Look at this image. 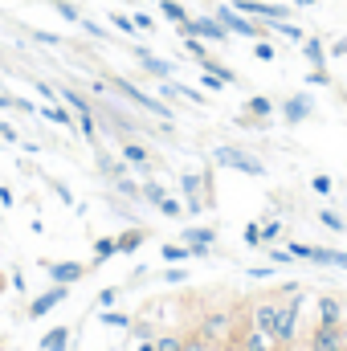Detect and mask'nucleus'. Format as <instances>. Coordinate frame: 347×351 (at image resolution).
Instances as JSON below:
<instances>
[{
	"mask_svg": "<svg viewBox=\"0 0 347 351\" xmlns=\"http://www.w3.org/2000/svg\"><path fill=\"white\" fill-rule=\"evenodd\" d=\"M110 90H119V98H127V102H135L139 110H147V114H156V119H164V123H172V106L160 98V94H147V90H139L135 82H127V78H115Z\"/></svg>",
	"mask_w": 347,
	"mask_h": 351,
	"instance_id": "obj_1",
	"label": "nucleus"
},
{
	"mask_svg": "<svg viewBox=\"0 0 347 351\" xmlns=\"http://www.w3.org/2000/svg\"><path fill=\"white\" fill-rule=\"evenodd\" d=\"M213 164L217 168H233V172H241V176H265V164H261L258 156L241 152V147H213Z\"/></svg>",
	"mask_w": 347,
	"mask_h": 351,
	"instance_id": "obj_2",
	"label": "nucleus"
},
{
	"mask_svg": "<svg viewBox=\"0 0 347 351\" xmlns=\"http://www.w3.org/2000/svg\"><path fill=\"white\" fill-rule=\"evenodd\" d=\"M176 33H180V37H184V33H192V37H200V41H208V45H213V41H217V45H225V41L233 37L217 16H188L184 25H176Z\"/></svg>",
	"mask_w": 347,
	"mask_h": 351,
	"instance_id": "obj_3",
	"label": "nucleus"
},
{
	"mask_svg": "<svg viewBox=\"0 0 347 351\" xmlns=\"http://www.w3.org/2000/svg\"><path fill=\"white\" fill-rule=\"evenodd\" d=\"M217 21L233 33V37H246V41H258L261 37V25L258 21H250L241 8H233V4H217Z\"/></svg>",
	"mask_w": 347,
	"mask_h": 351,
	"instance_id": "obj_4",
	"label": "nucleus"
},
{
	"mask_svg": "<svg viewBox=\"0 0 347 351\" xmlns=\"http://www.w3.org/2000/svg\"><path fill=\"white\" fill-rule=\"evenodd\" d=\"M254 327L265 331L278 343V335H282V298H261V302H254Z\"/></svg>",
	"mask_w": 347,
	"mask_h": 351,
	"instance_id": "obj_5",
	"label": "nucleus"
},
{
	"mask_svg": "<svg viewBox=\"0 0 347 351\" xmlns=\"http://www.w3.org/2000/svg\"><path fill=\"white\" fill-rule=\"evenodd\" d=\"M196 339H204L208 348H213V343H225V339H233V315H225V311H213V315H204V319H200V331H196Z\"/></svg>",
	"mask_w": 347,
	"mask_h": 351,
	"instance_id": "obj_6",
	"label": "nucleus"
},
{
	"mask_svg": "<svg viewBox=\"0 0 347 351\" xmlns=\"http://www.w3.org/2000/svg\"><path fill=\"white\" fill-rule=\"evenodd\" d=\"M307 351H347V331L344 327H319L307 335Z\"/></svg>",
	"mask_w": 347,
	"mask_h": 351,
	"instance_id": "obj_7",
	"label": "nucleus"
},
{
	"mask_svg": "<svg viewBox=\"0 0 347 351\" xmlns=\"http://www.w3.org/2000/svg\"><path fill=\"white\" fill-rule=\"evenodd\" d=\"M315 323L319 327H344V319H347V302L344 298H335V294H319L315 298Z\"/></svg>",
	"mask_w": 347,
	"mask_h": 351,
	"instance_id": "obj_8",
	"label": "nucleus"
},
{
	"mask_svg": "<svg viewBox=\"0 0 347 351\" xmlns=\"http://www.w3.org/2000/svg\"><path fill=\"white\" fill-rule=\"evenodd\" d=\"M66 298H70V286H62V282H53V286H49L45 294H37V298L29 302V319H45V315H49L53 306H62Z\"/></svg>",
	"mask_w": 347,
	"mask_h": 351,
	"instance_id": "obj_9",
	"label": "nucleus"
},
{
	"mask_svg": "<svg viewBox=\"0 0 347 351\" xmlns=\"http://www.w3.org/2000/svg\"><path fill=\"white\" fill-rule=\"evenodd\" d=\"M131 53H135V62H139L143 74H152V78H160V82H164V78H176V66L168 62V58H156V53L143 49V45H135Z\"/></svg>",
	"mask_w": 347,
	"mask_h": 351,
	"instance_id": "obj_10",
	"label": "nucleus"
},
{
	"mask_svg": "<svg viewBox=\"0 0 347 351\" xmlns=\"http://www.w3.org/2000/svg\"><path fill=\"white\" fill-rule=\"evenodd\" d=\"M233 8H241L246 16H261V21H290V8L270 4V0H233Z\"/></svg>",
	"mask_w": 347,
	"mask_h": 351,
	"instance_id": "obj_11",
	"label": "nucleus"
},
{
	"mask_svg": "<svg viewBox=\"0 0 347 351\" xmlns=\"http://www.w3.org/2000/svg\"><path fill=\"white\" fill-rule=\"evenodd\" d=\"M315 114V98L311 94H290V98H282V123H307Z\"/></svg>",
	"mask_w": 347,
	"mask_h": 351,
	"instance_id": "obj_12",
	"label": "nucleus"
},
{
	"mask_svg": "<svg viewBox=\"0 0 347 351\" xmlns=\"http://www.w3.org/2000/svg\"><path fill=\"white\" fill-rule=\"evenodd\" d=\"M180 241L192 245V250H200V258H208L213 254V241H217V229H208V225H184V237Z\"/></svg>",
	"mask_w": 347,
	"mask_h": 351,
	"instance_id": "obj_13",
	"label": "nucleus"
},
{
	"mask_svg": "<svg viewBox=\"0 0 347 351\" xmlns=\"http://www.w3.org/2000/svg\"><path fill=\"white\" fill-rule=\"evenodd\" d=\"M119 156H123L127 164H135L143 176H152V152H147L143 143H135V139H123V143H119Z\"/></svg>",
	"mask_w": 347,
	"mask_h": 351,
	"instance_id": "obj_14",
	"label": "nucleus"
},
{
	"mask_svg": "<svg viewBox=\"0 0 347 351\" xmlns=\"http://www.w3.org/2000/svg\"><path fill=\"white\" fill-rule=\"evenodd\" d=\"M45 269H49V278L62 282V286H74V282L86 278V265L82 262H45Z\"/></svg>",
	"mask_w": 347,
	"mask_h": 351,
	"instance_id": "obj_15",
	"label": "nucleus"
},
{
	"mask_svg": "<svg viewBox=\"0 0 347 351\" xmlns=\"http://www.w3.org/2000/svg\"><path fill=\"white\" fill-rule=\"evenodd\" d=\"M58 98L74 110V119H94V106H90V98L82 94V90H74V86H62L58 90Z\"/></svg>",
	"mask_w": 347,
	"mask_h": 351,
	"instance_id": "obj_16",
	"label": "nucleus"
},
{
	"mask_svg": "<svg viewBox=\"0 0 347 351\" xmlns=\"http://www.w3.org/2000/svg\"><path fill=\"white\" fill-rule=\"evenodd\" d=\"M37 114H41L45 123H53V127H70V123H78L74 110H70L66 102H45V106H37Z\"/></svg>",
	"mask_w": 347,
	"mask_h": 351,
	"instance_id": "obj_17",
	"label": "nucleus"
},
{
	"mask_svg": "<svg viewBox=\"0 0 347 351\" xmlns=\"http://www.w3.org/2000/svg\"><path fill=\"white\" fill-rule=\"evenodd\" d=\"M237 343H241V351H274V348H278V343H274L265 331H258V327H250V331H246Z\"/></svg>",
	"mask_w": 347,
	"mask_h": 351,
	"instance_id": "obj_18",
	"label": "nucleus"
},
{
	"mask_svg": "<svg viewBox=\"0 0 347 351\" xmlns=\"http://www.w3.org/2000/svg\"><path fill=\"white\" fill-rule=\"evenodd\" d=\"M70 327H53V331H45L41 335V351H70Z\"/></svg>",
	"mask_w": 347,
	"mask_h": 351,
	"instance_id": "obj_19",
	"label": "nucleus"
},
{
	"mask_svg": "<svg viewBox=\"0 0 347 351\" xmlns=\"http://www.w3.org/2000/svg\"><path fill=\"white\" fill-rule=\"evenodd\" d=\"M302 58H307L311 66H327L331 53H327V45H323L319 37H307V41H302Z\"/></svg>",
	"mask_w": 347,
	"mask_h": 351,
	"instance_id": "obj_20",
	"label": "nucleus"
},
{
	"mask_svg": "<svg viewBox=\"0 0 347 351\" xmlns=\"http://www.w3.org/2000/svg\"><path fill=\"white\" fill-rule=\"evenodd\" d=\"M188 258H200V250H192V245H180V241L164 245V262H168V265H180V262H188Z\"/></svg>",
	"mask_w": 347,
	"mask_h": 351,
	"instance_id": "obj_21",
	"label": "nucleus"
},
{
	"mask_svg": "<svg viewBox=\"0 0 347 351\" xmlns=\"http://www.w3.org/2000/svg\"><path fill=\"white\" fill-rule=\"evenodd\" d=\"M115 254H119V237H98V241H94V265L110 262Z\"/></svg>",
	"mask_w": 347,
	"mask_h": 351,
	"instance_id": "obj_22",
	"label": "nucleus"
},
{
	"mask_svg": "<svg viewBox=\"0 0 347 351\" xmlns=\"http://www.w3.org/2000/svg\"><path fill=\"white\" fill-rule=\"evenodd\" d=\"M139 188H143V200H147V204H152V208H156V204H160V200H168V188H164V184H160V180H152V176H147V180H143V184H139Z\"/></svg>",
	"mask_w": 347,
	"mask_h": 351,
	"instance_id": "obj_23",
	"label": "nucleus"
},
{
	"mask_svg": "<svg viewBox=\"0 0 347 351\" xmlns=\"http://www.w3.org/2000/svg\"><path fill=\"white\" fill-rule=\"evenodd\" d=\"M143 241H147V233H143V229H127V233H119V254H135Z\"/></svg>",
	"mask_w": 347,
	"mask_h": 351,
	"instance_id": "obj_24",
	"label": "nucleus"
},
{
	"mask_svg": "<svg viewBox=\"0 0 347 351\" xmlns=\"http://www.w3.org/2000/svg\"><path fill=\"white\" fill-rule=\"evenodd\" d=\"M98 168L110 176V180H123V176H127V160H123V156H119V160H110V156L102 152V156H98Z\"/></svg>",
	"mask_w": 347,
	"mask_h": 351,
	"instance_id": "obj_25",
	"label": "nucleus"
},
{
	"mask_svg": "<svg viewBox=\"0 0 347 351\" xmlns=\"http://www.w3.org/2000/svg\"><path fill=\"white\" fill-rule=\"evenodd\" d=\"M246 114H254V119H270V114H274V102H270L265 94H254V98L246 102Z\"/></svg>",
	"mask_w": 347,
	"mask_h": 351,
	"instance_id": "obj_26",
	"label": "nucleus"
},
{
	"mask_svg": "<svg viewBox=\"0 0 347 351\" xmlns=\"http://www.w3.org/2000/svg\"><path fill=\"white\" fill-rule=\"evenodd\" d=\"M270 29H274V33H282L286 41H298V45L307 41V33H302L298 25H290V21H270Z\"/></svg>",
	"mask_w": 347,
	"mask_h": 351,
	"instance_id": "obj_27",
	"label": "nucleus"
},
{
	"mask_svg": "<svg viewBox=\"0 0 347 351\" xmlns=\"http://www.w3.org/2000/svg\"><path fill=\"white\" fill-rule=\"evenodd\" d=\"M156 4H160V12H164L168 21H176V25H184V21H188V12H184V4H180V0H156Z\"/></svg>",
	"mask_w": 347,
	"mask_h": 351,
	"instance_id": "obj_28",
	"label": "nucleus"
},
{
	"mask_svg": "<svg viewBox=\"0 0 347 351\" xmlns=\"http://www.w3.org/2000/svg\"><path fill=\"white\" fill-rule=\"evenodd\" d=\"M200 66H204V70H208V74H217V78H221V82H225V86H233V82H237V74H233V70H229V66H217V62H213V58H200Z\"/></svg>",
	"mask_w": 347,
	"mask_h": 351,
	"instance_id": "obj_29",
	"label": "nucleus"
},
{
	"mask_svg": "<svg viewBox=\"0 0 347 351\" xmlns=\"http://www.w3.org/2000/svg\"><path fill=\"white\" fill-rule=\"evenodd\" d=\"M49 4H53V12H58L62 21H74V25L82 21V12H78V4H74V0H49Z\"/></svg>",
	"mask_w": 347,
	"mask_h": 351,
	"instance_id": "obj_30",
	"label": "nucleus"
},
{
	"mask_svg": "<svg viewBox=\"0 0 347 351\" xmlns=\"http://www.w3.org/2000/svg\"><path fill=\"white\" fill-rule=\"evenodd\" d=\"M98 319H102L106 327H119V331H127V327H131V319H127L123 311H110V306H106V311H98Z\"/></svg>",
	"mask_w": 347,
	"mask_h": 351,
	"instance_id": "obj_31",
	"label": "nucleus"
},
{
	"mask_svg": "<svg viewBox=\"0 0 347 351\" xmlns=\"http://www.w3.org/2000/svg\"><path fill=\"white\" fill-rule=\"evenodd\" d=\"M315 217H319V225H327L331 233H344V229H347V225H344V217H339V213H331V208H319Z\"/></svg>",
	"mask_w": 347,
	"mask_h": 351,
	"instance_id": "obj_32",
	"label": "nucleus"
},
{
	"mask_svg": "<svg viewBox=\"0 0 347 351\" xmlns=\"http://www.w3.org/2000/svg\"><path fill=\"white\" fill-rule=\"evenodd\" d=\"M200 184H204V176H196V172H184V176H180V192H184L188 200L200 192Z\"/></svg>",
	"mask_w": 347,
	"mask_h": 351,
	"instance_id": "obj_33",
	"label": "nucleus"
},
{
	"mask_svg": "<svg viewBox=\"0 0 347 351\" xmlns=\"http://www.w3.org/2000/svg\"><path fill=\"white\" fill-rule=\"evenodd\" d=\"M180 41H184V49H188L196 62H200V58H208V53H204V49H208V41H200V37H192V33H184Z\"/></svg>",
	"mask_w": 347,
	"mask_h": 351,
	"instance_id": "obj_34",
	"label": "nucleus"
},
{
	"mask_svg": "<svg viewBox=\"0 0 347 351\" xmlns=\"http://www.w3.org/2000/svg\"><path fill=\"white\" fill-rule=\"evenodd\" d=\"M115 188L123 192V196H131V200H143V188L131 180V176H123V180H115Z\"/></svg>",
	"mask_w": 347,
	"mask_h": 351,
	"instance_id": "obj_35",
	"label": "nucleus"
},
{
	"mask_svg": "<svg viewBox=\"0 0 347 351\" xmlns=\"http://www.w3.org/2000/svg\"><path fill=\"white\" fill-rule=\"evenodd\" d=\"M156 208H160V213H164V217H172V221H180V217H184V213H188V208H184V204H180V200H172V196H168V200H160V204H156Z\"/></svg>",
	"mask_w": 347,
	"mask_h": 351,
	"instance_id": "obj_36",
	"label": "nucleus"
},
{
	"mask_svg": "<svg viewBox=\"0 0 347 351\" xmlns=\"http://www.w3.org/2000/svg\"><path fill=\"white\" fill-rule=\"evenodd\" d=\"M307 86H331V74H327V66H311V74H307Z\"/></svg>",
	"mask_w": 347,
	"mask_h": 351,
	"instance_id": "obj_37",
	"label": "nucleus"
},
{
	"mask_svg": "<svg viewBox=\"0 0 347 351\" xmlns=\"http://www.w3.org/2000/svg\"><path fill=\"white\" fill-rule=\"evenodd\" d=\"M254 58H258V62H274V58H278V49H274L265 37H258V41H254Z\"/></svg>",
	"mask_w": 347,
	"mask_h": 351,
	"instance_id": "obj_38",
	"label": "nucleus"
},
{
	"mask_svg": "<svg viewBox=\"0 0 347 351\" xmlns=\"http://www.w3.org/2000/svg\"><path fill=\"white\" fill-rule=\"evenodd\" d=\"M78 25H82V29H86L90 37H98V41H106V37H110V29H106V25H98V21H90V16H82V21H78Z\"/></svg>",
	"mask_w": 347,
	"mask_h": 351,
	"instance_id": "obj_39",
	"label": "nucleus"
},
{
	"mask_svg": "<svg viewBox=\"0 0 347 351\" xmlns=\"http://www.w3.org/2000/svg\"><path fill=\"white\" fill-rule=\"evenodd\" d=\"M241 241H246L250 250H258V245H261V225H254V221H250V225L241 229Z\"/></svg>",
	"mask_w": 347,
	"mask_h": 351,
	"instance_id": "obj_40",
	"label": "nucleus"
},
{
	"mask_svg": "<svg viewBox=\"0 0 347 351\" xmlns=\"http://www.w3.org/2000/svg\"><path fill=\"white\" fill-rule=\"evenodd\" d=\"M282 237V221H265L261 225V245H270V241H278Z\"/></svg>",
	"mask_w": 347,
	"mask_h": 351,
	"instance_id": "obj_41",
	"label": "nucleus"
},
{
	"mask_svg": "<svg viewBox=\"0 0 347 351\" xmlns=\"http://www.w3.org/2000/svg\"><path fill=\"white\" fill-rule=\"evenodd\" d=\"M106 21H110V25H115L119 33H135V21H131V16H123V12H110Z\"/></svg>",
	"mask_w": 347,
	"mask_h": 351,
	"instance_id": "obj_42",
	"label": "nucleus"
},
{
	"mask_svg": "<svg viewBox=\"0 0 347 351\" xmlns=\"http://www.w3.org/2000/svg\"><path fill=\"white\" fill-rule=\"evenodd\" d=\"M164 282H172V286L188 282V269H184V265H168V269H164Z\"/></svg>",
	"mask_w": 347,
	"mask_h": 351,
	"instance_id": "obj_43",
	"label": "nucleus"
},
{
	"mask_svg": "<svg viewBox=\"0 0 347 351\" xmlns=\"http://www.w3.org/2000/svg\"><path fill=\"white\" fill-rule=\"evenodd\" d=\"M131 21H135V29H139V33H156V21H152V12H135Z\"/></svg>",
	"mask_w": 347,
	"mask_h": 351,
	"instance_id": "obj_44",
	"label": "nucleus"
},
{
	"mask_svg": "<svg viewBox=\"0 0 347 351\" xmlns=\"http://www.w3.org/2000/svg\"><path fill=\"white\" fill-rule=\"evenodd\" d=\"M115 298H119V286H106V290H98V311L115 306Z\"/></svg>",
	"mask_w": 347,
	"mask_h": 351,
	"instance_id": "obj_45",
	"label": "nucleus"
},
{
	"mask_svg": "<svg viewBox=\"0 0 347 351\" xmlns=\"http://www.w3.org/2000/svg\"><path fill=\"white\" fill-rule=\"evenodd\" d=\"M156 348H160V351H180V348H184V339H180V335H160V339H156Z\"/></svg>",
	"mask_w": 347,
	"mask_h": 351,
	"instance_id": "obj_46",
	"label": "nucleus"
},
{
	"mask_svg": "<svg viewBox=\"0 0 347 351\" xmlns=\"http://www.w3.org/2000/svg\"><path fill=\"white\" fill-rule=\"evenodd\" d=\"M270 262L274 265H290V262H298V258H294L290 250H270Z\"/></svg>",
	"mask_w": 347,
	"mask_h": 351,
	"instance_id": "obj_47",
	"label": "nucleus"
},
{
	"mask_svg": "<svg viewBox=\"0 0 347 351\" xmlns=\"http://www.w3.org/2000/svg\"><path fill=\"white\" fill-rule=\"evenodd\" d=\"M311 188H315L319 196H327V192H331L335 184H331V176H315V180H311Z\"/></svg>",
	"mask_w": 347,
	"mask_h": 351,
	"instance_id": "obj_48",
	"label": "nucleus"
},
{
	"mask_svg": "<svg viewBox=\"0 0 347 351\" xmlns=\"http://www.w3.org/2000/svg\"><path fill=\"white\" fill-rule=\"evenodd\" d=\"M0 139H4V143H21L16 127H12V123H4V119H0Z\"/></svg>",
	"mask_w": 347,
	"mask_h": 351,
	"instance_id": "obj_49",
	"label": "nucleus"
},
{
	"mask_svg": "<svg viewBox=\"0 0 347 351\" xmlns=\"http://www.w3.org/2000/svg\"><path fill=\"white\" fill-rule=\"evenodd\" d=\"M33 37H37L41 45H62V37H58V33H49V29H37Z\"/></svg>",
	"mask_w": 347,
	"mask_h": 351,
	"instance_id": "obj_50",
	"label": "nucleus"
},
{
	"mask_svg": "<svg viewBox=\"0 0 347 351\" xmlns=\"http://www.w3.org/2000/svg\"><path fill=\"white\" fill-rule=\"evenodd\" d=\"M180 351H213V348H208L204 339H196V335H192V339H184V348H180Z\"/></svg>",
	"mask_w": 347,
	"mask_h": 351,
	"instance_id": "obj_51",
	"label": "nucleus"
},
{
	"mask_svg": "<svg viewBox=\"0 0 347 351\" xmlns=\"http://www.w3.org/2000/svg\"><path fill=\"white\" fill-rule=\"evenodd\" d=\"M200 86H204V90H221L225 82H221L217 74H208V70H204V78H200Z\"/></svg>",
	"mask_w": 347,
	"mask_h": 351,
	"instance_id": "obj_52",
	"label": "nucleus"
},
{
	"mask_svg": "<svg viewBox=\"0 0 347 351\" xmlns=\"http://www.w3.org/2000/svg\"><path fill=\"white\" fill-rule=\"evenodd\" d=\"M37 94H41L45 102H58V90L49 86V82H37Z\"/></svg>",
	"mask_w": 347,
	"mask_h": 351,
	"instance_id": "obj_53",
	"label": "nucleus"
},
{
	"mask_svg": "<svg viewBox=\"0 0 347 351\" xmlns=\"http://www.w3.org/2000/svg\"><path fill=\"white\" fill-rule=\"evenodd\" d=\"M250 278H258V282L274 278V265H254V269H250Z\"/></svg>",
	"mask_w": 347,
	"mask_h": 351,
	"instance_id": "obj_54",
	"label": "nucleus"
},
{
	"mask_svg": "<svg viewBox=\"0 0 347 351\" xmlns=\"http://www.w3.org/2000/svg\"><path fill=\"white\" fill-rule=\"evenodd\" d=\"M53 192H58V200H62V204H74V192H70L66 184H53Z\"/></svg>",
	"mask_w": 347,
	"mask_h": 351,
	"instance_id": "obj_55",
	"label": "nucleus"
},
{
	"mask_svg": "<svg viewBox=\"0 0 347 351\" xmlns=\"http://www.w3.org/2000/svg\"><path fill=\"white\" fill-rule=\"evenodd\" d=\"M327 53H331V58H347V37H339V41H335Z\"/></svg>",
	"mask_w": 347,
	"mask_h": 351,
	"instance_id": "obj_56",
	"label": "nucleus"
},
{
	"mask_svg": "<svg viewBox=\"0 0 347 351\" xmlns=\"http://www.w3.org/2000/svg\"><path fill=\"white\" fill-rule=\"evenodd\" d=\"M0 204H4V208H12V188H4V184H0Z\"/></svg>",
	"mask_w": 347,
	"mask_h": 351,
	"instance_id": "obj_57",
	"label": "nucleus"
},
{
	"mask_svg": "<svg viewBox=\"0 0 347 351\" xmlns=\"http://www.w3.org/2000/svg\"><path fill=\"white\" fill-rule=\"evenodd\" d=\"M0 106H4V110H16V98H12V94H0Z\"/></svg>",
	"mask_w": 347,
	"mask_h": 351,
	"instance_id": "obj_58",
	"label": "nucleus"
},
{
	"mask_svg": "<svg viewBox=\"0 0 347 351\" xmlns=\"http://www.w3.org/2000/svg\"><path fill=\"white\" fill-rule=\"evenodd\" d=\"M135 351H160V348H156V339H139V343H135Z\"/></svg>",
	"mask_w": 347,
	"mask_h": 351,
	"instance_id": "obj_59",
	"label": "nucleus"
},
{
	"mask_svg": "<svg viewBox=\"0 0 347 351\" xmlns=\"http://www.w3.org/2000/svg\"><path fill=\"white\" fill-rule=\"evenodd\" d=\"M294 4H298V8H311V4H319V0H294Z\"/></svg>",
	"mask_w": 347,
	"mask_h": 351,
	"instance_id": "obj_60",
	"label": "nucleus"
},
{
	"mask_svg": "<svg viewBox=\"0 0 347 351\" xmlns=\"http://www.w3.org/2000/svg\"><path fill=\"white\" fill-rule=\"evenodd\" d=\"M0 294H4V274H0Z\"/></svg>",
	"mask_w": 347,
	"mask_h": 351,
	"instance_id": "obj_61",
	"label": "nucleus"
}]
</instances>
